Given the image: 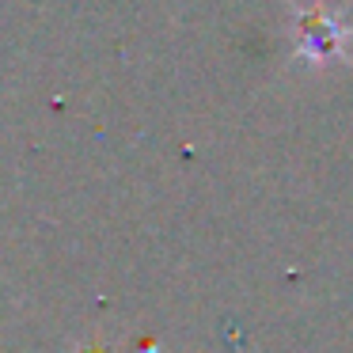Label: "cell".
Here are the masks:
<instances>
[{
    "label": "cell",
    "mask_w": 353,
    "mask_h": 353,
    "mask_svg": "<svg viewBox=\"0 0 353 353\" xmlns=\"http://www.w3.org/2000/svg\"><path fill=\"white\" fill-rule=\"evenodd\" d=\"M345 39H350V27L327 4H312V8L296 12V57L312 65H330L345 57Z\"/></svg>",
    "instance_id": "6da1fadb"
}]
</instances>
